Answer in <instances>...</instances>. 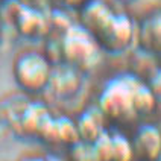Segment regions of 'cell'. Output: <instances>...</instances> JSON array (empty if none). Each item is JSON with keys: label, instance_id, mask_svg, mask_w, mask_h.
<instances>
[{"label": "cell", "instance_id": "3957f363", "mask_svg": "<svg viewBox=\"0 0 161 161\" xmlns=\"http://www.w3.org/2000/svg\"><path fill=\"white\" fill-rule=\"evenodd\" d=\"M63 52L75 69H91L99 61L100 46L85 27H70L63 40Z\"/></svg>", "mask_w": 161, "mask_h": 161}, {"label": "cell", "instance_id": "7a4b0ae2", "mask_svg": "<svg viewBox=\"0 0 161 161\" xmlns=\"http://www.w3.org/2000/svg\"><path fill=\"white\" fill-rule=\"evenodd\" d=\"M52 70L50 61L35 50L20 53L12 64L14 79L18 87L27 93H41L47 90Z\"/></svg>", "mask_w": 161, "mask_h": 161}, {"label": "cell", "instance_id": "9c48e42d", "mask_svg": "<svg viewBox=\"0 0 161 161\" xmlns=\"http://www.w3.org/2000/svg\"><path fill=\"white\" fill-rule=\"evenodd\" d=\"M79 84L80 80L78 69L69 65L64 70H52V76H50L47 88H53L55 94L61 97H67L76 93V90L79 88Z\"/></svg>", "mask_w": 161, "mask_h": 161}, {"label": "cell", "instance_id": "5bb4252c", "mask_svg": "<svg viewBox=\"0 0 161 161\" xmlns=\"http://www.w3.org/2000/svg\"><path fill=\"white\" fill-rule=\"evenodd\" d=\"M18 161H47L43 157H38V155H23Z\"/></svg>", "mask_w": 161, "mask_h": 161}, {"label": "cell", "instance_id": "9a60e30c", "mask_svg": "<svg viewBox=\"0 0 161 161\" xmlns=\"http://www.w3.org/2000/svg\"><path fill=\"white\" fill-rule=\"evenodd\" d=\"M122 2H131V0H122Z\"/></svg>", "mask_w": 161, "mask_h": 161}, {"label": "cell", "instance_id": "277c9868", "mask_svg": "<svg viewBox=\"0 0 161 161\" xmlns=\"http://www.w3.org/2000/svg\"><path fill=\"white\" fill-rule=\"evenodd\" d=\"M100 47L109 52H122L131 44L134 38V26L131 18L125 14H114L109 17L105 26L94 35Z\"/></svg>", "mask_w": 161, "mask_h": 161}, {"label": "cell", "instance_id": "8992f818", "mask_svg": "<svg viewBox=\"0 0 161 161\" xmlns=\"http://www.w3.org/2000/svg\"><path fill=\"white\" fill-rule=\"evenodd\" d=\"M132 144H134L135 155L143 157L144 160H155L160 155L161 147L160 131L153 125L142 126L137 131Z\"/></svg>", "mask_w": 161, "mask_h": 161}, {"label": "cell", "instance_id": "6da1fadb", "mask_svg": "<svg viewBox=\"0 0 161 161\" xmlns=\"http://www.w3.org/2000/svg\"><path fill=\"white\" fill-rule=\"evenodd\" d=\"M99 108L116 120H131L155 108L152 90L132 75L116 76L105 85L99 99Z\"/></svg>", "mask_w": 161, "mask_h": 161}, {"label": "cell", "instance_id": "5b68a950", "mask_svg": "<svg viewBox=\"0 0 161 161\" xmlns=\"http://www.w3.org/2000/svg\"><path fill=\"white\" fill-rule=\"evenodd\" d=\"M52 120V114L49 108L41 102H31L25 105L18 116V126L26 135L43 137L46 128Z\"/></svg>", "mask_w": 161, "mask_h": 161}, {"label": "cell", "instance_id": "ba28073f", "mask_svg": "<svg viewBox=\"0 0 161 161\" xmlns=\"http://www.w3.org/2000/svg\"><path fill=\"white\" fill-rule=\"evenodd\" d=\"M103 120H105V114L102 113L100 108H90V109H87L79 117V120L76 123L79 140L93 143L99 135L105 131Z\"/></svg>", "mask_w": 161, "mask_h": 161}, {"label": "cell", "instance_id": "4fadbf2b", "mask_svg": "<svg viewBox=\"0 0 161 161\" xmlns=\"http://www.w3.org/2000/svg\"><path fill=\"white\" fill-rule=\"evenodd\" d=\"M143 34H149V36H142L146 41V47L157 50L158 44H160V21H158V17H153L152 20L146 21Z\"/></svg>", "mask_w": 161, "mask_h": 161}, {"label": "cell", "instance_id": "7c38bea8", "mask_svg": "<svg viewBox=\"0 0 161 161\" xmlns=\"http://www.w3.org/2000/svg\"><path fill=\"white\" fill-rule=\"evenodd\" d=\"M70 158L72 161H100L93 147V143L84 142V140H79L75 144H72Z\"/></svg>", "mask_w": 161, "mask_h": 161}, {"label": "cell", "instance_id": "52a82bcc", "mask_svg": "<svg viewBox=\"0 0 161 161\" xmlns=\"http://www.w3.org/2000/svg\"><path fill=\"white\" fill-rule=\"evenodd\" d=\"M41 138H46L47 142H56L72 146L76 142H79V134L76 123L69 117H58V119L52 117Z\"/></svg>", "mask_w": 161, "mask_h": 161}, {"label": "cell", "instance_id": "8fae6325", "mask_svg": "<svg viewBox=\"0 0 161 161\" xmlns=\"http://www.w3.org/2000/svg\"><path fill=\"white\" fill-rule=\"evenodd\" d=\"M135 157L132 142L120 132L111 134V158L109 161H132Z\"/></svg>", "mask_w": 161, "mask_h": 161}, {"label": "cell", "instance_id": "30bf717a", "mask_svg": "<svg viewBox=\"0 0 161 161\" xmlns=\"http://www.w3.org/2000/svg\"><path fill=\"white\" fill-rule=\"evenodd\" d=\"M113 15V11L102 2H90L82 9V25L91 35L94 36L102 27L105 26L109 17Z\"/></svg>", "mask_w": 161, "mask_h": 161}]
</instances>
